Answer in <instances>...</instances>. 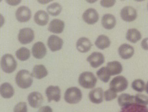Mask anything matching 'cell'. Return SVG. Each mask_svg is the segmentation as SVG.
Masks as SVG:
<instances>
[{
	"instance_id": "obj_33",
	"label": "cell",
	"mask_w": 148,
	"mask_h": 112,
	"mask_svg": "<svg viewBox=\"0 0 148 112\" xmlns=\"http://www.w3.org/2000/svg\"><path fill=\"white\" fill-rule=\"evenodd\" d=\"M111 88L106 91L104 92L105 100L107 101H111L115 99L117 97V94Z\"/></svg>"
},
{
	"instance_id": "obj_9",
	"label": "cell",
	"mask_w": 148,
	"mask_h": 112,
	"mask_svg": "<svg viewBox=\"0 0 148 112\" xmlns=\"http://www.w3.org/2000/svg\"><path fill=\"white\" fill-rule=\"evenodd\" d=\"M46 97L48 98V102L52 100L59 102L61 98V91L59 86H50L45 90Z\"/></svg>"
},
{
	"instance_id": "obj_18",
	"label": "cell",
	"mask_w": 148,
	"mask_h": 112,
	"mask_svg": "<svg viewBox=\"0 0 148 112\" xmlns=\"http://www.w3.org/2000/svg\"><path fill=\"white\" fill-rule=\"evenodd\" d=\"M92 46L91 41L86 37L79 38L76 44L77 48L81 53L87 52L91 49Z\"/></svg>"
},
{
	"instance_id": "obj_8",
	"label": "cell",
	"mask_w": 148,
	"mask_h": 112,
	"mask_svg": "<svg viewBox=\"0 0 148 112\" xmlns=\"http://www.w3.org/2000/svg\"><path fill=\"white\" fill-rule=\"evenodd\" d=\"M16 17L18 22L21 23L28 22L31 18V10L27 6H20L16 12Z\"/></svg>"
},
{
	"instance_id": "obj_17",
	"label": "cell",
	"mask_w": 148,
	"mask_h": 112,
	"mask_svg": "<svg viewBox=\"0 0 148 112\" xmlns=\"http://www.w3.org/2000/svg\"><path fill=\"white\" fill-rule=\"evenodd\" d=\"M64 26V23L62 20L54 19L50 23L48 30L53 33L60 34L62 32Z\"/></svg>"
},
{
	"instance_id": "obj_2",
	"label": "cell",
	"mask_w": 148,
	"mask_h": 112,
	"mask_svg": "<svg viewBox=\"0 0 148 112\" xmlns=\"http://www.w3.org/2000/svg\"><path fill=\"white\" fill-rule=\"evenodd\" d=\"M79 84L85 89H92L96 86L97 78L90 72H84L80 74L79 78Z\"/></svg>"
},
{
	"instance_id": "obj_19",
	"label": "cell",
	"mask_w": 148,
	"mask_h": 112,
	"mask_svg": "<svg viewBox=\"0 0 148 112\" xmlns=\"http://www.w3.org/2000/svg\"><path fill=\"white\" fill-rule=\"evenodd\" d=\"M116 18L112 14H105L102 18V25L105 29L108 30L113 29L116 26Z\"/></svg>"
},
{
	"instance_id": "obj_32",
	"label": "cell",
	"mask_w": 148,
	"mask_h": 112,
	"mask_svg": "<svg viewBox=\"0 0 148 112\" xmlns=\"http://www.w3.org/2000/svg\"><path fill=\"white\" fill-rule=\"evenodd\" d=\"M134 101L138 104L146 106L148 105V97L142 94H136L134 96Z\"/></svg>"
},
{
	"instance_id": "obj_23",
	"label": "cell",
	"mask_w": 148,
	"mask_h": 112,
	"mask_svg": "<svg viewBox=\"0 0 148 112\" xmlns=\"http://www.w3.org/2000/svg\"><path fill=\"white\" fill-rule=\"evenodd\" d=\"M126 38L128 41L132 43H136L141 40L142 36L141 33L136 28H131L128 30L126 33Z\"/></svg>"
},
{
	"instance_id": "obj_4",
	"label": "cell",
	"mask_w": 148,
	"mask_h": 112,
	"mask_svg": "<svg viewBox=\"0 0 148 112\" xmlns=\"http://www.w3.org/2000/svg\"><path fill=\"white\" fill-rule=\"evenodd\" d=\"M17 63L11 54H5L1 59V67L3 70L6 73H11L15 70Z\"/></svg>"
},
{
	"instance_id": "obj_30",
	"label": "cell",
	"mask_w": 148,
	"mask_h": 112,
	"mask_svg": "<svg viewBox=\"0 0 148 112\" xmlns=\"http://www.w3.org/2000/svg\"><path fill=\"white\" fill-rule=\"evenodd\" d=\"M62 6L58 3H54L48 5L47 10L49 14L53 16H57L60 14L62 11Z\"/></svg>"
},
{
	"instance_id": "obj_6",
	"label": "cell",
	"mask_w": 148,
	"mask_h": 112,
	"mask_svg": "<svg viewBox=\"0 0 148 112\" xmlns=\"http://www.w3.org/2000/svg\"><path fill=\"white\" fill-rule=\"evenodd\" d=\"M34 38V33L30 28H24L21 29L18 34V41L23 45H26L32 42Z\"/></svg>"
},
{
	"instance_id": "obj_34",
	"label": "cell",
	"mask_w": 148,
	"mask_h": 112,
	"mask_svg": "<svg viewBox=\"0 0 148 112\" xmlns=\"http://www.w3.org/2000/svg\"><path fill=\"white\" fill-rule=\"evenodd\" d=\"M14 112H27L26 103L25 102H20L14 107Z\"/></svg>"
},
{
	"instance_id": "obj_3",
	"label": "cell",
	"mask_w": 148,
	"mask_h": 112,
	"mask_svg": "<svg viewBox=\"0 0 148 112\" xmlns=\"http://www.w3.org/2000/svg\"><path fill=\"white\" fill-rule=\"evenodd\" d=\"M82 95L80 89L72 87L67 89L64 94L65 100L70 104H77L82 100Z\"/></svg>"
},
{
	"instance_id": "obj_21",
	"label": "cell",
	"mask_w": 148,
	"mask_h": 112,
	"mask_svg": "<svg viewBox=\"0 0 148 112\" xmlns=\"http://www.w3.org/2000/svg\"><path fill=\"white\" fill-rule=\"evenodd\" d=\"M49 17L48 14L43 10H39L36 13L34 17V20L36 23L40 25L45 26L48 23Z\"/></svg>"
},
{
	"instance_id": "obj_7",
	"label": "cell",
	"mask_w": 148,
	"mask_h": 112,
	"mask_svg": "<svg viewBox=\"0 0 148 112\" xmlns=\"http://www.w3.org/2000/svg\"><path fill=\"white\" fill-rule=\"evenodd\" d=\"M120 16L125 22H133L137 17V11L132 6H125L120 11Z\"/></svg>"
},
{
	"instance_id": "obj_12",
	"label": "cell",
	"mask_w": 148,
	"mask_h": 112,
	"mask_svg": "<svg viewBox=\"0 0 148 112\" xmlns=\"http://www.w3.org/2000/svg\"><path fill=\"white\" fill-rule=\"evenodd\" d=\"M119 55L124 60H128L133 57L134 53V48L131 45L124 43L119 47Z\"/></svg>"
},
{
	"instance_id": "obj_5",
	"label": "cell",
	"mask_w": 148,
	"mask_h": 112,
	"mask_svg": "<svg viewBox=\"0 0 148 112\" xmlns=\"http://www.w3.org/2000/svg\"><path fill=\"white\" fill-rule=\"evenodd\" d=\"M110 88L116 92H121L128 88V80L122 76L114 77L110 84Z\"/></svg>"
},
{
	"instance_id": "obj_28",
	"label": "cell",
	"mask_w": 148,
	"mask_h": 112,
	"mask_svg": "<svg viewBox=\"0 0 148 112\" xmlns=\"http://www.w3.org/2000/svg\"><path fill=\"white\" fill-rule=\"evenodd\" d=\"M18 59L21 61L27 60L30 57V52L29 49L26 47H22L18 49L16 52Z\"/></svg>"
},
{
	"instance_id": "obj_24",
	"label": "cell",
	"mask_w": 148,
	"mask_h": 112,
	"mask_svg": "<svg viewBox=\"0 0 148 112\" xmlns=\"http://www.w3.org/2000/svg\"><path fill=\"white\" fill-rule=\"evenodd\" d=\"M134 96L128 94L123 93L119 96L118 98V103L119 106L122 107H125L134 103Z\"/></svg>"
},
{
	"instance_id": "obj_37",
	"label": "cell",
	"mask_w": 148,
	"mask_h": 112,
	"mask_svg": "<svg viewBox=\"0 0 148 112\" xmlns=\"http://www.w3.org/2000/svg\"><path fill=\"white\" fill-rule=\"evenodd\" d=\"M38 112H53L52 109L48 106H45L40 108Z\"/></svg>"
},
{
	"instance_id": "obj_13",
	"label": "cell",
	"mask_w": 148,
	"mask_h": 112,
	"mask_svg": "<svg viewBox=\"0 0 148 112\" xmlns=\"http://www.w3.org/2000/svg\"><path fill=\"white\" fill-rule=\"evenodd\" d=\"M63 44V40L57 36L52 35L48 38L47 41L48 47L53 52L60 50Z\"/></svg>"
},
{
	"instance_id": "obj_31",
	"label": "cell",
	"mask_w": 148,
	"mask_h": 112,
	"mask_svg": "<svg viewBox=\"0 0 148 112\" xmlns=\"http://www.w3.org/2000/svg\"><path fill=\"white\" fill-rule=\"evenodd\" d=\"M132 87L138 92H142L145 89V83L141 79L135 80L132 83Z\"/></svg>"
},
{
	"instance_id": "obj_29",
	"label": "cell",
	"mask_w": 148,
	"mask_h": 112,
	"mask_svg": "<svg viewBox=\"0 0 148 112\" xmlns=\"http://www.w3.org/2000/svg\"><path fill=\"white\" fill-rule=\"evenodd\" d=\"M97 75L100 80L105 83L108 82L111 78V75L105 67H103L99 69L97 72Z\"/></svg>"
},
{
	"instance_id": "obj_40",
	"label": "cell",
	"mask_w": 148,
	"mask_h": 112,
	"mask_svg": "<svg viewBox=\"0 0 148 112\" xmlns=\"http://www.w3.org/2000/svg\"></svg>"
},
{
	"instance_id": "obj_25",
	"label": "cell",
	"mask_w": 148,
	"mask_h": 112,
	"mask_svg": "<svg viewBox=\"0 0 148 112\" xmlns=\"http://www.w3.org/2000/svg\"><path fill=\"white\" fill-rule=\"evenodd\" d=\"M32 75L37 79H42L47 76L48 71L43 65H36L33 69Z\"/></svg>"
},
{
	"instance_id": "obj_39",
	"label": "cell",
	"mask_w": 148,
	"mask_h": 112,
	"mask_svg": "<svg viewBox=\"0 0 148 112\" xmlns=\"http://www.w3.org/2000/svg\"><path fill=\"white\" fill-rule=\"evenodd\" d=\"M145 90L146 91L147 93L148 94V81L146 85V87H145Z\"/></svg>"
},
{
	"instance_id": "obj_11",
	"label": "cell",
	"mask_w": 148,
	"mask_h": 112,
	"mask_svg": "<svg viewBox=\"0 0 148 112\" xmlns=\"http://www.w3.org/2000/svg\"><path fill=\"white\" fill-rule=\"evenodd\" d=\"M82 18L89 25H94L99 21V15L96 9L90 8L83 13Z\"/></svg>"
},
{
	"instance_id": "obj_15",
	"label": "cell",
	"mask_w": 148,
	"mask_h": 112,
	"mask_svg": "<svg viewBox=\"0 0 148 112\" xmlns=\"http://www.w3.org/2000/svg\"><path fill=\"white\" fill-rule=\"evenodd\" d=\"M32 53L33 56L37 59H42L44 58L46 54V48L45 44L41 42L35 43L32 48Z\"/></svg>"
},
{
	"instance_id": "obj_10",
	"label": "cell",
	"mask_w": 148,
	"mask_h": 112,
	"mask_svg": "<svg viewBox=\"0 0 148 112\" xmlns=\"http://www.w3.org/2000/svg\"><path fill=\"white\" fill-rule=\"evenodd\" d=\"M87 60L92 67L96 68L104 63L105 58L103 55L101 53L95 52L88 56Z\"/></svg>"
},
{
	"instance_id": "obj_20",
	"label": "cell",
	"mask_w": 148,
	"mask_h": 112,
	"mask_svg": "<svg viewBox=\"0 0 148 112\" xmlns=\"http://www.w3.org/2000/svg\"><path fill=\"white\" fill-rule=\"evenodd\" d=\"M106 68L111 76L119 75L123 70L122 65L117 61L109 62L107 64Z\"/></svg>"
},
{
	"instance_id": "obj_27",
	"label": "cell",
	"mask_w": 148,
	"mask_h": 112,
	"mask_svg": "<svg viewBox=\"0 0 148 112\" xmlns=\"http://www.w3.org/2000/svg\"><path fill=\"white\" fill-rule=\"evenodd\" d=\"M111 45V41L106 36H99L95 42V45L99 49H103L108 48Z\"/></svg>"
},
{
	"instance_id": "obj_36",
	"label": "cell",
	"mask_w": 148,
	"mask_h": 112,
	"mask_svg": "<svg viewBox=\"0 0 148 112\" xmlns=\"http://www.w3.org/2000/svg\"><path fill=\"white\" fill-rule=\"evenodd\" d=\"M141 45L144 50H148V38H146L143 40L141 42Z\"/></svg>"
},
{
	"instance_id": "obj_16",
	"label": "cell",
	"mask_w": 148,
	"mask_h": 112,
	"mask_svg": "<svg viewBox=\"0 0 148 112\" xmlns=\"http://www.w3.org/2000/svg\"><path fill=\"white\" fill-rule=\"evenodd\" d=\"M103 90L99 87L92 89L89 94V98L93 103L99 104L103 101Z\"/></svg>"
},
{
	"instance_id": "obj_1",
	"label": "cell",
	"mask_w": 148,
	"mask_h": 112,
	"mask_svg": "<svg viewBox=\"0 0 148 112\" xmlns=\"http://www.w3.org/2000/svg\"><path fill=\"white\" fill-rule=\"evenodd\" d=\"M15 80L17 85L19 87L27 89L32 85L33 75L28 71L22 70L17 73Z\"/></svg>"
},
{
	"instance_id": "obj_14",
	"label": "cell",
	"mask_w": 148,
	"mask_h": 112,
	"mask_svg": "<svg viewBox=\"0 0 148 112\" xmlns=\"http://www.w3.org/2000/svg\"><path fill=\"white\" fill-rule=\"evenodd\" d=\"M28 101L30 106L32 107L37 108L42 105L43 98L42 94L38 92H33L28 95Z\"/></svg>"
},
{
	"instance_id": "obj_26",
	"label": "cell",
	"mask_w": 148,
	"mask_h": 112,
	"mask_svg": "<svg viewBox=\"0 0 148 112\" xmlns=\"http://www.w3.org/2000/svg\"><path fill=\"white\" fill-rule=\"evenodd\" d=\"M120 112H148V109L144 105L134 103L122 108V110Z\"/></svg>"
},
{
	"instance_id": "obj_35",
	"label": "cell",
	"mask_w": 148,
	"mask_h": 112,
	"mask_svg": "<svg viewBox=\"0 0 148 112\" xmlns=\"http://www.w3.org/2000/svg\"><path fill=\"white\" fill-rule=\"evenodd\" d=\"M116 3V1L112 0V1H100V5L101 6L104 8H111Z\"/></svg>"
},
{
	"instance_id": "obj_22",
	"label": "cell",
	"mask_w": 148,
	"mask_h": 112,
	"mask_svg": "<svg viewBox=\"0 0 148 112\" xmlns=\"http://www.w3.org/2000/svg\"><path fill=\"white\" fill-rule=\"evenodd\" d=\"M0 93L3 98H10L13 96L15 91L13 86L10 83L5 82L1 86Z\"/></svg>"
},
{
	"instance_id": "obj_38",
	"label": "cell",
	"mask_w": 148,
	"mask_h": 112,
	"mask_svg": "<svg viewBox=\"0 0 148 112\" xmlns=\"http://www.w3.org/2000/svg\"><path fill=\"white\" fill-rule=\"evenodd\" d=\"M8 4L10 5H18V3H20L21 1H6Z\"/></svg>"
}]
</instances>
